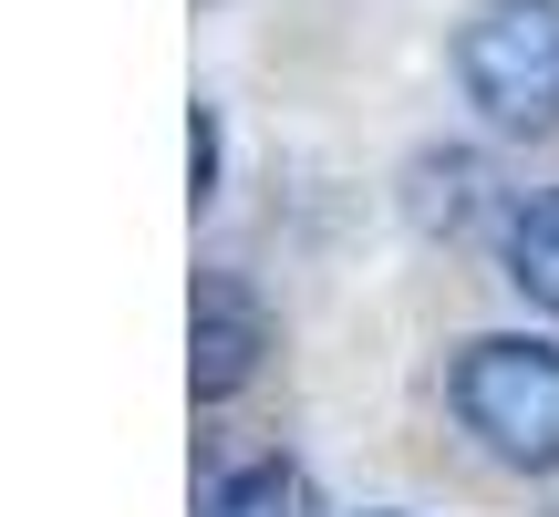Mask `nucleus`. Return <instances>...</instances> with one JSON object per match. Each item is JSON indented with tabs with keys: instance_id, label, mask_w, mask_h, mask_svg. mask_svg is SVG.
<instances>
[{
	"instance_id": "nucleus-5",
	"label": "nucleus",
	"mask_w": 559,
	"mask_h": 517,
	"mask_svg": "<svg viewBox=\"0 0 559 517\" xmlns=\"http://www.w3.org/2000/svg\"><path fill=\"white\" fill-rule=\"evenodd\" d=\"M198 517H321V486H311L300 456H249V466H228V477L207 486Z\"/></svg>"
},
{
	"instance_id": "nucleus-2",
	"label": "nucleus",
	"mask_w": 559,
	"mask_h": 517,
	"mask_svg": "<svg viewBox=\"0 0 559 517\" xmlns=\"http://www.w3.org/2000/svg\"><path fill=\"white\" fill-rule=\"evenodd\" d=\"M456 94L498 135H559V0H466Z\"/></svg>"
},
{
	"instance_id": "nucleus-1",
	"label": "nucleus",
	"mask_w": 559,
	"mask_h": 517,
	"mask_svg": "<svg viewBox=\"0 0 559 517\" xmlns=\"http://www.w3.org/2000/svg\"><path fill=\"white\" fill-rule=\"evenodd\" d=\"M445 414L487 466L559 477V341L549 332H477L445 362Z\"/></svg>"
},
{
	"instance_id": "nucleus-7",
	"label": "nucleus",
	"mask_w": 559,
	"mask_h": 517,
	"mask_svg": "<svg viewBox=\"0 0 559 517\" xmlns=\"http://www.w3.org/2000/svg\"><path fill=\"white\" fill-rule=\"evenodd\" d=\"M218 166H228V135H218V104H187V197H218Z\"/></svg>"
},
{
	"instance_id": "nucleus-6",
	"label": "nucleus",
	"mask_w": 559,
	"mask_h": 517,
	"mask_svg": "<svg viewBox=\"0 0 559 517\" xmlns=\"http://www.w3.org/2000/svg\"><path fill=\"white\" fill-rule=\"evenodd\" d=\"M477 187H487V166L477 156H415V187H404V218L425 228V239H456L466 218H477Z\"/></svg>"
},
{
	"instance_id": "nucleus-4",
	"label": "nucleus",
	"mask_w": 559,
	"mask_h": 517,
	"mask_svg": "<svg viewBox=\"0 0 559 517\" xmlns=\"http://www.w3.org/2000/svg\"><path fill=\"white\" fill-rule=\"evenodd\" d=\"M498 269H508V290H519L528 311L559 321V187H539V197L508 207V228H498Z\"/></svg>"
},
{
	"instance_id": "nucleus-8",
	"label": "nucleus",
	"mask_w": 559,
	"mask_h": 517,
	"mask_svg": "<svg viewBox=\"0 0 559 517\" xmlns=\"http://www.w3.org/2000/svg\"><path fill=\"white\" fill-rule=\"evenodd\" d=\"M362 517H415V507H362Z\"/></svg>"
},
{
	"instance_id": "nucleus-3",
	"label": "nucleus",
	"mask_w": 559,
	"mask_h": 517,
	"mask_svg": "<svg viewBox=\"0 0 559 517\" xmlns=\"http://www.w3.org/2000/svg\"><path fill=\"white\" fill-rule=\"evenodd\" d=\"M270 362V300L239 269H198L187 290V394L198 404H239Z\"/></svg>"
}]
</instances>
